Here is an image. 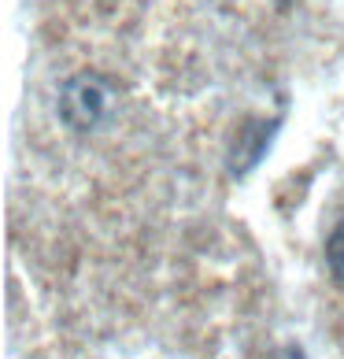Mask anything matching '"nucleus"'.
Returning a JSON list of instances; mask_svg holds the SVG:
<instances>
[{"label":"nucleus","instance_id":"nucleus-1","mask_svg":"<svg viewBox=\"0 0 344 359\" xmlns=\"http://www.w3.org/2000/svg\"><path fill=\"white\" fill-rule=\"evenodd\" d=\"M60 108H63V118H67L71 126L89 130L92 123H100L104 111H108V86H104L97 74H78L63 86Z\"/></svg>","mask_w":344,"mask_h":359},{"label":"nucleus","instance_id":"nucleus-2","mask_svg":"<svg viewBox=\"0 0 344 359\" xmlns=\"http://www.w3.org/2000/svg\"><path fill=\"white\" fill-rule=\"evenodd\" d=\"M326 256H329V271L337 274V282L344 285V226L329 237V248H326Z\"/></svg>","mask_w":344,"mask_h":359}]
</instances>
